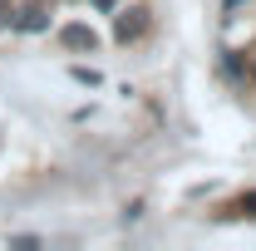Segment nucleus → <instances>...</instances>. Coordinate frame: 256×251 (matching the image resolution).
I'll return each instance as SVG.
<instances>
[{"instance_id":"nucleus-3","label":"nucleus","mask_w":256,"mask_h":251,"mask_svg":"<svg viewBox=\"0 0 256 251\" xmlns=\"http://www.w3.org/2000/svg\"><path fill=\"white\" fill-rule=\"evenodd\" d=\"M10 25H15L20 34H40V30H50V15H44L40 5H30V10H20V15L10 20Z\"/></svg>"},{"instance_id":"nucleus-6","label":"nucleus","mask_w":256,"mask_h":251,"mask_svg":"<svg viewBox=\"0 0 256 251\" xmlns=\"http://www.w3.org/2000/svg\"><path fill=\"white\" fill-rule=\"evenodd\" d=\"M98 10H118V0H94Z\"/></svg>"},{"instance_id":"nucleus-1","label":"nucleus","mask_w":256,"mask_h":251,"mask_svg":"<svg viewBox=\"0 0 256 251\" xmlns=\"http://www.w3.org/2000/svg\"><path fill=\"white\" fill-rule=\"evenodd\" d=\"M148 25H153V20H148V10H143V5H133V10L118 15L114 40H118V44H133V40H143V34H148Z\"/></svg>"},{"instance_id":"nucleus-2","label":"nucleus","mask_w":256,"mask_h":251,"mask_svg":"<svg viewBox=\"0 0 256 251\" xmlns=\"http://www.w3.org/2000/svg\"><path fill=\"white\" fill-rule=\"evenodd\" d=\"M60 44H64V50H74V54H94V50H98V34L89 30V25L74 20V25H64V30H60Z\"/></svg>"},{"instance_id":"nucleus-5","label":"nucleus","mask_w":256,"mask_h":251,"mask_svg":"<svg viewBox=\"0 0 256 251\" xmlns=\"http://www.w3.org/2000/svg\"><path fill=\"white\" fill-rule=\"evenodd\" d=\"M69 74H74L79 84H89V89H98V84H104V74H98V69H84V64H74Z\"/></svg>"},{"instance_id":"nucleus-7","label":"nucleus","mask_w":256,"mask_h":251,"mask_svg":"<svg viewBox=\"0 0 256 251\" xmlns=\"http://www.w3.org/2000/svg\"><path fill=\"white\" fill-rule=\"evenodd\" d=\"M0 25H5V0H0Z\"/></svg>"},{"instance_id":"nucleus-4","label":"nucleus","mask_w":256,"mask_h":251,"mask_svg":"<svg viewBox=\"0 0 256 251\" xmlns=\"http://www.w3.org/2000/svg\"><path fill=\"white\" fill-rule=\"evenodd\" d=\"M217 217H256V188L242 192V197H232V202H222Z\"/></svg>"}]
</instances>
